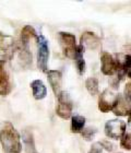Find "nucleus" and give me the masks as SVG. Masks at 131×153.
<instances>
[{"instance_id": "obj_20", "label": "nucleus", "mask_w": 131, "mask_h": 153, "mask_svg": "<svg viewBox=\"0 0 131 153\" xmlns=\"http://www.w3.org/2000/svg\"><path fill=\"white\" fill-rule=\"evenodd\" d=\"M74 60H75V66H77L79 74H83L85 72V60H84L83 56L82 57H77Z\"/></svg>"}, {"instance_id": "obj_3", "label": "nucleus", "mask_w": 131, "mask_h": 153, "mask_svg": "<svg viewBox=\"0 0 131 153\" xmlns=\"http://www.w3.org/2000/svg\"><path fill=\"white\" fill-rule=\"evenodd\" d=\"M58 105L56 107V114L62 119H69L72 115V108H73V104H72V100L67 92L61 91L58 94Z\"/></svg>"}, {"instance_id": "obj_6", "label": "nucleus", "mask_w": 131, "mask_h": 153, "mask_svg": "<svg viewBox=\"0 0 131 153\" xmlns=\"http://www.w3.org/2000/svg\"><path fill=\"white\" fill-rule=\"evenodd\" d=\"M59 41L64 48V54L68 58H75V51H77V45H75V36L71 33L60 32L59 33Z\"/></svg>"}, {"instance_id": "obj_9", "label": "nucleus", "mask_w": 131, "mask_h": 153, "mask_svg": "<svg viewBox=\"0 0 131 153\" xmlns=\"http://www.w3.org/2000/svg\"><path fill=\"white\" fill-rule=\"evenodd\" d=\"M12 85L10 82V76L4 68L3 60H0V95L6 96L11 92Z\"/></svg>"}, {"instance_id": "obj_26", "label": "nucleus", "mask_w": 131, "mask_h": 153, "mask_svg": "<svg viewBox=\"0 0 131 153\" xmlns=\"http://www.w3.org/2000/svg\"><path fill=\"white\" fill-rule=\"evenodd\" d=\"M34 153H38V152H34Z\"/></svg>"}, {"instance_id": "obj_21", "label": "nucleus", "mask_w": 131, "mask_h": 153, "mask_svg": "<svg viewBox=\"0 0 131 153\" xmlns=\"http://www.w3.org/2000/svg\"><path fill=\"white\" fill-rule=\"evenodd\" d=\"M96 134V130L94 129V128H84L83 130H82V132H81V134H82V137L84 138V139H87V140H91L93 137H94V134Z\"/></svg>"}, {"instance_id": "obj_7", "label": "nucleus", "mask_w": 131, "mask_h": 153, "mask_svg": "<svg viewBox=\"0 0 131 153\" xmlns=\"http://www.w3.org/2000/svg\"><path fill=\"white\" fill-rule=\"evenodd\" d=\"M16 48L18 46L14 43L12 36L0 32V55L3 56V58L10 59L13 56L14 51H16Z\"/></svg>"}, {"instance_id": "obj_16", "label": "nucleus", "mask_w": 131, "mask_h": 153, "mask_svg": "<svg viewBox=\"0 0 131 153\" xmlns=\"http://www.w3.org/2000/svg\"><path fill=\"white\" fill-rule=\"evenodd\" d=\"M85 88H87V92L91 95H96L98 93V81L96 78H87L85 81Z\"/></svg>"}, {"instance_id": "obj_5", "label": "nucleus", "mask_w": 131, "mask_h": 153, "mask_svg": "<svg viewBox=\"0 0 131 153\" xmlns=\"http://www.w3.org/2000/svg\"><path fill=\"white\" fill-rule=\"evenodd\" d=\"M105 134L110 139H121L126 134V123L118 119L107 121L105 124Z\"/></svg>"}, {"instance_id": "obj_13", "label": "nucleus", "mask_w": 131, "mask_h": 153, "mask_svg": "<svg viewBox=\"0 0 131 153\" xmlns=\"http://www.w3.org/2000/svg\"><path fill=\"white\" fill-rule=\"evenodd\" d=\"M31 89H32V93L34 99L37 101L45 99L47 95V88L45 86L44 82L42 80H34L31 82Z\"/></svg>"}, {"instance_id": "obj_18", "label": "nucleus", "mask_w": 131, "mask_h": 153, "mask_svg": "<svg viewBox=\"0 0 131 153\" xmlns=\"http://www.w3.org/2000/svg\"><path fill=\"white\" fill-rule=\"evenodd\" d=\"M122 70L125 72V74L131 78V56L127 55L124 58V62H122Z\"/></svg>"}, {"instance_id": "obj_2", "label": "nucleus", "mask_w": 131, "mask_h": 153, "mask_svg": "<svg viewBox=\"0 0 131 153\" xmlns=\"http://www.w3.org/2000/svg\"><path fill=\"white\" fill-rule=\"evenodd\" d=\"M49 47L48 41L44 35L37 36V67L43 72H47Z\"/></svg>"}, {"instance_id": "obj_22", "label": "nucleus", "mask_w": 131, "mask_h": 153, "mask_svg": "<svg viewBox=\"0 0 131 153\" xmlns=\"http://www.w3.org/2000/svg\"><path fill=\"white\" fill-rule=\"evenodd\" d=\"M103 146L101 142H96V143H94L92 146V148H91V150H90L89 153H102L103 151Z\"/></svg>"}, {"instance_id": "obj_23", "label": "nucleus", "mask_w": 131, "mask_h": 153, "mask_svg": "<svg viewBox=\"0 0 131 153\" xmlns=\"http://www.w3.org/2000/svg\"><path fill=\"white\" fill-rule=\"evenodd\" d=\"M125 97L129 101H131V82L127 83L125 88Z\"/></svg>"}, {"instance_id": "obj_10", "label": "nucleus", "mask_w": 131, "mask_h": 153, "mask_svg": "<svg viewBox=\"0 0 131 153\" xmlns=\"http://www.w3.org/2000/svg\"><path fill=\"white\" fill-rule=\"evenodd\" d=\"M112 112L117 116H129L131 112V101L127 100L125 96L119 95L114 105Z\"/></svg>"}, {"instance_id": "obj_4", "label": "nucleus", "mask_w": 131, "mask_h": 153, "mask_svg": "<svg viewBox=\"0 0 131 153\" xmlns=\"http://www.w3.org/2000/svg\"><path fill=\"white\" fill-rule=\"evenodd\" d=\"M102 61V72L105 76H114L116 72L122 70V62L120 60H115L114 57L108 53H103L101 56Z\"/></svg>"}, {"instance_id": "obj_19", "label": "nucleus", "mask_w": 131, "mask_h": 153, "mask_svg": "<svg viewBox=\"0 0 131 153\" xmlns=\"http://www.w3.org/2000/svg\"><path fill=\"white\" fill-rule=\"evenodd\" d=\"M120 146L121 148H124L125 150L131 151V132L126 134L120 140Z\"/></svg>"}, {"instance_id": "obj_17", "label": "nucleus", "mask_w": 131, "mask_h": 153, "mask_svg": "<svg viewBox=\"0 0 131 153\" xmlns=\"http://www.w3.org/2000/svg\"><path fill=\"white\" fill-rule=\"evenodd\" d=\"M23 141L25 143V147L27 149V151H33V153L36 152L35 151V146H34V140H33V136L32 132H29V131H24L23 134Z\"/></svg>"}, {"instance_id": "obj_1", "label": "nucleus", "mask_w": 131, "mask_h": 153, "mask_svg": "<svg viewBox=\"0 0 131 153\" xmlns=\"http://www.w3.org/2000/svg\"><path fill=\"white\" fill-rule=\"evenodd\" d=\"M0 143L4 153H21L22 151L20 134L10 121H6L0 129Z\"/></svg>"}, {"instance_id": "obj_24", "label": "nucleus", "mask_w": 131, "mask_h": 153, "mask_svg": "<svg viewBox=\"0 0 131 153\" xmlns=\"http://www.w3.org/2000/svg\"><path fill=\"white\" fill-rule=\"evenodd\" d=\"M101 143H102L103 148H104L106 151H109V152L112 151V144L110 143V142H108V141H102Z\"/></svg>"}, {"instance_id": "obj_12", "label": "nucleus", "mask_w": 131, "mask_h": 153, "mask_svg": "<svg viewBox=\"0 0 131 153\" xmlns=\"http://www.w3.org/2000/svg\"><path fill=\"white\" fill-rule=\"evenodd\" d=\"M99 43V38L92 32H84L80 38V45H82L84 48L95 49L98 47Z\"/></svg>"}, {"instance_id": "obj_25", "label": "nucleus", "mask_w": 131, "mask_h": 153, "mask_svg": "<svg viewBox=\"0 0 131 153\" xmlns=\"http://www.w3.org/2000/svg\"><path fill=\"white\" fill-rule=\"evenodd\" d=\"M128 121H129V123H131V112H130V114H129V116H128Z\"/></svg>"}, {"instance_id": "obj_15", "label": "nucleus", "mask_w": 131, "mask_h": 153, "mask_svg": "<svg viewBox=\"0 0 131 153\" xmlns=\"http://www.w3.org/2000/svg\"><path fill=\"white\" fill-rule=\"evenodd\" d=\"M85 118L80 115H74L71 117V131L73 134H81L84 129Z\"/></svg>"}, {"instance_id": "obj_14", "label": "nucleus", "mask_w": 131, "mask_h": 153, "mask_svg": "<svg viewBox=\"0 0 131 153\" xmlns=\"http://www.w3.org/2000/svg\"><path fill=\"white\" fill-rule=\"evenodd\" d=\"M37 37L35 30L33 29L31 25H25L21 31V37H20V45H24V46H29V43L31 38Z\"/></svg>"}, {"instance_id": "obj_8", "label": "nucleus", "mask_w": 131, "mask_h": 153, "mask_svg": "<svg viewBox=\"0 0 131 153\" xmlns=\"http://www.w3.org/2000/svg\"><path fill=\"white\" fill-rule=\"evenodd\" d=\"M119 94H114L112 91L105 90L102 93V95L99 96L98 100V109L103 113H107L109 111H112L114 105H115L116 101L118 99Z\"/></svg>"}, {"instance_id": "obj_11", "label": "nucleus", "mask_w": 131, "mask_h": 153, "mask_svg": "<svg viewBox=\"0 0 131 153\" xmlns=\"http://www.w3.org/2000/svg\"><path fill=\"white\" fill-rule=\"evenodd\" d=\"M47 79L49 82V85L51 86L53 92L55 95L58 96V94L61 92V82H62V74L59 70H48L47 71Z\"/></svg>"}]
</instances>
